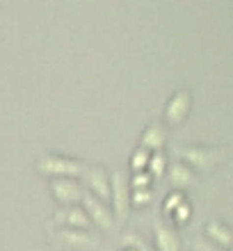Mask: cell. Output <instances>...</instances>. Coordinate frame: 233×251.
<instances>
[{
    "mask_svg": "<svg viewBox=\"0 0 233 251\" xmlns=\"http://www.w3.org/2000/svg\"><path fill=\"white\" fill-rule=\"evenodd\" d=\"M181 155L187 160V162H192L194 167H199L201 172H210L213 167H217V162L222 160L224 151L217 149L215 151L213 146H187L181 151Z\"/></svg>",
    "mask_w": 233,
    "mask_h": 251,
    "instance_id": "cell-1",
    "label": "cell"
},
{
    "mask_svg": "<svg viewBox=\"0 0 233 251\" xmlns=\"http://www.w3.org/2000/svg\"><path fill=\"white\" fill-rule=\"evenodd\" d=\"M190 92H179V94H174L172 99H169V103H167L165 107V121L169 126H179L185 121L187 112H190Z\"/></svg>",
    "mask_w": 233,
    "mask_h": 251,
    "instance_id": "cell-2",
    "label": "cell"
},
{
    "mask_svg": "<svg viewBox=\"0 0 233 251\" xmlns=\"http://www.w3.org/2000/svg\"><path fill=\"white\" fill-rule=\"evenodd\" d=\"M39 172L44 174H78L80 172V165L76 162V160H69L64 158V155H51V158L41 160L39 162Z\"/></svg>",
    "mask_w": 233,
    "mask_h": 251,
    "instance_id": "cell-3",
    "label": "cell"
},
{
    "mask_svg": "<svg viewBox=\"0 0 233 251\" xmlns=\"http://www.w3.org/2000/svg\"><path fill=\"white\" fill-rule=\"evenodd\" d=\"M53 192L55 197L60 199V201H76V199H80V187L76 185L74 180H55L53 185Z\"/></svg>",
    "mask_w": 233,
    "mask_h": 251,
    "instance_id": "cell-4",
    "label": "cell"
},
{
    "mask_svg": "<svg viewBox=\"0 0 233 251\" xmlns=\"http://www.w3.org/2000/svg\"><path fill=\"white\" fill-rule=\"evenodd\" d=\"M87 176H89V185H92V190H96L101 197H107V194H110V190H107V180H105V172H103L101 167L89 169Z\"/></svg>",
    "mask_w": 233,
    "mask_h": 251,
    "instance_id": "cell-5",
    "label": "cell"
},
{
    "mask_svg": "<svg viewBox=\"0 0 233 251\" xmlns=\"http://www.w3.org/2000/svg\"><path fill=\"white\" fill-rule=\"evenodd\" d=\"M172 180L176 185L185 187V185H190V183H194V174L190 172V167H187L185 162H176V165L172 167Z\"/></svg>",
    "mask_w": 233,
    "mask_h": 251,
    "instance_id": "cell-6",
    "label": "cell"
},
{
    "mask_svg": "<svg viewBox=\"0 0 233 251\" xmlns=\"http://www.w3.org/2000/svg\"><path fill=\"white\" fill-rule=\"evenodd\" d=\"M158 245L162 251H179V240L174 235V231L165 228L158 224Z\"/></svg>",
    "mask_w": 233,
    "mask_h": 251,
    "instance_id": "cell-7",
    "label": "cell"
},
{
    "mask_svg": "<svg viewBox=\"0 0 233 251\" xmlns=\"http://www.w3.org/2000/svg\"><path fill=\"white\" fill-rule=\"evenodd\" d=\"M162 142H165V135H162V130H160V126H149L147 132L142 135V144L144 146H162Z\"/></svg>",
    "mask_w": 233,
    "mask_h": 251,
    "instance_id": "cell-8",
    "label": "cell"
},
{
    "mask_svg": "<svg viewBox=\"0 0 233 251\" xmlns=\"http://www.w3.org/2000/svg\"><path fill=\"white\" fill-rule=\"evenodd\" d=\"M87 203H89V210L94 212V217L99 219L101 224L105 226V228H110V226H112V219H110V215H107V210H103V208H101L99 203H94L92 199H87Z\"/></svg>",
    "mask_w": 233,
    "mask_h": 251,
    "instance_id": "cell-9",
    "label": "cell"
},
{
    "mask_svg": "<svg viewBox=\"0 0 233 251\" xmlns=\"http://www.w3.org/2000/svg\"><path fill=\"white\" fill-rule=\"evenodd\" d=\"M149 165V153L147 151H142V146L135 151V155H133V169L137 172L140 167H147Z\"/></svg>",
    "mask_w": 233,
    "mask_h": 251,
    "instance_id": "cell-10",
    "label": "cell"
},
{
    "mask_svg": "<svg viewBox=\"0 0 233 251\" xmlns=\"http://www.w3.org/2000/svg\"><path fill=\"white\" fill-rule=\"evenodd\" d=\"M149 162H151V167H154L155 176H158V174H162V169H165V158H162V155H154Z\"/></svg>",
    "mask_w": 233,
    "mask_h": 251,
    "instance_id": "cell-11",
    "label": "cell"
},
{
    "mask_svg": "<svg viewBox=\"0 0 233 251\" xmlns=\"http://www.w3.org/2000/svg\"><path fill=\"white\" fill-rule=\"evenodd\" d=\"M149 197H151L149 192H135V201H133V203L135 205H149V203H151V199H149Z\"/></svg>",
    "mask_w": 233,
    "mask_h": 251,
    "instance_id": "cell-12",
    "label": "cell"
}]
</instances>
